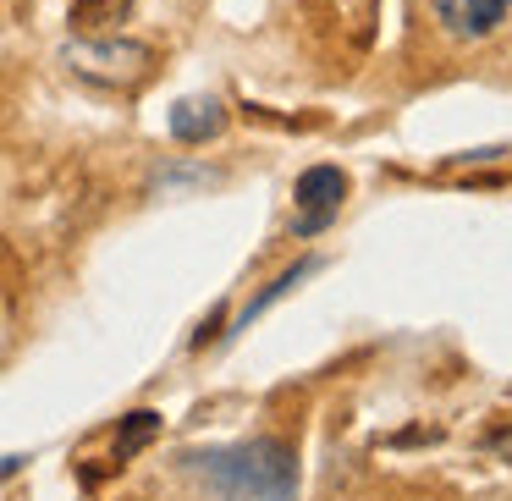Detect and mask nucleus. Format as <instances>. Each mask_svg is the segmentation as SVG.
Masks as SVG:
<instances>
[{
    "label": "nucleus",
    "instance_id": "nucleus-1",
    "mask_svg": "<svg viewBox=\"0 0 512 501\" xmlns=\"http://www.w3.org/2000/svg\"><path fill=\"white\" fill-rule=\"evenodd\" d=\"M182 474L199 479L221 501H292L298 496V457L276 435L182 452Z\"/></svg>",
    "mask_w": 512,
    "mask_h": 501
},
{
    "label": "nucleus",
    "instance_id": "nucleus-2",
    "mask_svg": "<svg viewBox=\"0 0 512 501\" xmlns=\"http://www.w3.org/2000/svg\"><path fill=\"white\" fill-rule=\"evenodd\" d=\"M61 67L83 83H100V89H133V83L149 78L155 50L138 45V39H116V34H78L61 45Z\"/></svg>",
    "mask_w": 512,
    "mask_h": 501
},
{
    "label": "nucleus",
    "instance_id": "nucleus-3",
    "mask_svg": "<svg viewBox=\"0 0 512 501\" xmlns=\"http://www.w3.org/2000/svg\"><path fill=\"white\" fill-rule=\"evenodd\" d=\"M342 199H347V177L336 166H314V171H303L298 177V215H292V232L298 237H314V232H325V226L336 221V210H342Z\"/></svg>",
    "mask_w": 512,
    "mask_h": 501
},
{
    "label": "nucleus",
    "instance_id": "nucleus-4",
    "mask_svg": "<svg viewBox=\"0 0 512 501\" xmlns=\"http://www.w3.org/2000/svg\"><path fill=\"white\" fill-rule=\"evenodd\" d=\"M435 17L452 39H490L512 17V0H435Z\"/></svg>",
    "mask_w": 512,
    "mask_h": 501
},
{
    "label": "nucleus",
    "instance_id": "nucleus-5",
    "mask_svg": "<svg viewBox=\"0 0 512 501\" xmlns=\"http://www.w3.org/2000/svg\"><path fill=\"white\" fill-rule=\"evenodd\" d=\"M226 133V105L215 94H188L171 105V138L177 144H210Z\"/></svg>",
    "mask_w": 512,
    "mask_h": 501
},
{
    "label": "nucleus",
    "instance_id": "nucleus-6",
    "mask_svg": "<svg viewBox=\"0 0 512 501\" xmlns=\"http://www.w3.org/2000/svg\"><path fill=\"white\" fill-rule=\"evenodd\" d=\"M127 17H133V0H72V23L83 34H111Z\"/></svg>",
    "mask_w": 512,
    "mask_h": 501
},
{
    "label": "nucleus",
    "instance_id": "nucleus-7",
    "mask_svg": "<svg viewBox=\"0 0 512 501\" xmlns=\"http://www.w3.org/2000/svg\"><path fill=\"white\" fill-rule=\"evenodd\" d=\"M160 435V413H133V419L122 424V435H116V463H127V457L138 452V446H149Z\"/></svg>",
    "mask_w": 512,
    "mask_h": 501
},
{
    "label": "nucleus",
    "instance_id": "nucleus-8",
    "mask_svg": "<svg viewBox=\"0 0 512 501\" xmlns=\"http://www.w3.org/2000/svg\"><path fill=\"white\" fill-rule=\"evenodd\" d=\"M23 463H28V457H0V479H6V474H17Z\"/></svg>",
    "mask_w": 512,
    "mask_h": 501
},
{
    "label": "nucleus",
    "instance_id": "nucleus-9",
    "mask_svg": "<svg viewBox=\"0 0 512 501\" xmlns=\"http://www.w3.org/2000/svg\"><path fill=\"white\" fill-rule=\"evenodd\" d=\"M501 452H507V457H512V435H507V441H501Z\"/></svg>",
    "mask_w": 512,
    "mask_h": 501
},
{
    "label": "nucleus",
    "instance_id": "nucleus-10",
    "mask_svg": "<svg viewBox=\"0 0 512 501\" xmlns=\"http://www.w3.org/2000/svg\"><path fill=\"white\" fill-rule=\"evenodd\" d=\"M0 270H6V243H0Z\"/></svg>",
    "mask_w": 512,
    "mask_h": 501
}]
</instances>
